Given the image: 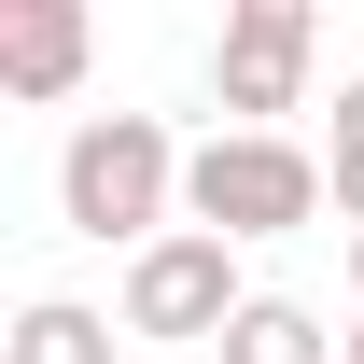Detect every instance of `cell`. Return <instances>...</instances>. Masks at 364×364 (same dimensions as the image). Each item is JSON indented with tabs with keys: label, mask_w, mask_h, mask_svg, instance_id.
<instances>
[{
	"label": "cell",
	"mask_w": 364,
	"mask_h": 364,
	"mask_svg": "<svg viewBox=\"0 0 364 364\" xmlns=\"http://www.w3.org/2000/svg\"><path fill=\"white\" fill-rule=\"evenodd\" d=\"M182 168H196V154H182L154 112H85L70 154H56V210H70V238H98V252L140 267V252L168 238V210H182Z\"/></svg>",
	"instance_id": "6da1fadb"
},
{
	"label": "cell",
	"mask_w": 364,
	"mask_h": 364,
	"mask_svg": "<svg viewBox=\"0 0 364 364\" xmlns=\"http://www.w3.org/2000/svg\"><path fill=\"white\" fill-rule=\"evenodd\" d=\"M322 182H336V225L364 238V70L336 85V154H322Z\"/></svg>",
	"instance_id": "ba28073f"
},
{
	"label": "cell",
	"mask_w": 364,
	"mask_h": 364,
	"mask_svg": "<svg viewBox=\"0 0 364 364\" xmlns=\"http://www.w3.org/2000/svg\"><path fill=\"white\" fill-rule=\"evenodd\" d=\"M85 56H98L85 0H28V14H0V98H70Z\"/></svg>",
	"instance_id": "5b68a950"
},
{
	"label": "cell",
	"mask_w": 364,
	"mask_h": 364,
	"mask_svg": "<svg viewBox=\"0 0 364 364\" xmlns=\"http://www.w3.org/2000/svg\"><path fill=\"white\" fill-rule=\"evenodd\" d=\"M336 210V182H322V154L294 127L252 140V127H210L196 140V168H182V225H210V238H294Z\"/></svg>",
	"instance_id": "7a4b0ae2"
},
{
	"label": "cell",
	"mask_w": 364,
	"mask_h": 364,
	"mask_svg": "<svg viewBox=\"0 0 364 364\" xmlns=\"http://www.w3.org/2000/svg\"><path fill=\"white\" fill-rule=\"evenodd\" d=\"M309 56H322L309 0H238L225 43H210V98H225L252 140H280V112H309Z\"/></svg>",
	"instance_id": "3957f363"
},
{
	"label": "cell",
	"mask_w": 364,
	"mask_h": 364,
	"mask_svg": "<svg viewBox=\"0 0 364 364\" xmlns=\"http://www.w3.org/2000/svg\"><path fill=\"white\" fill-rule=\"evenodd\" d=\"M350 294H364V238H350Z\"/></svg>",
	"instance_id": "30bf717a"
},
{
	"label": "cell",
	"mask_w": 364,
	"mask_h": 364,
	"mask_svg": "<svg viewBox=\"0 0 364 364\" xmlns=\"http://www.w3.org/2000/svg\"><path fill=\"white\" fill-rule=\"evenodd\" d=\"M0 364H112V322H98L85 294H28L14 336H0Z\"/></svg>",
	"instance_id": "8992f818"
},
{
	"label": "cell",
	"mask_w": 364,
	"mask_h": 364,
	"mask_svg": "<svg viewBox=\"0 0 364 364\" xmlns=\"http://www.w3.org/2000/svg\"><path fill=\"white\" fill-rule=\"evenodd\" d=\"M336 364H364V309H350V336H336Z\"/></svg>",
	"instance_id": "9c48e42d"
},
{
	"label": "cell",
	"mask_w": 364,
	"mask_h": 364,
	"mask_svg": "<svg viewBox=\"0 0 364 364\" xmlns=\"http://www.w3.org/2000/svg\"><path fill=\"white\" fill-rule=\"evenodd\" d=\"M225 364H336V336H322L294 294H252V309L225 322Z\"/></svg>",
	"instance_id": "52a82bcc"
},
{
	"label": "cell",
	"mask_w": 364,
	"mask_h": 364,
	"mask_svg": "<svg viewBox=\"0 0 364 364\" xmlns=\"http://www.w3.org/2000/svg\"><path fill=\"white\" fill-rule=\"evenodd\" d=\"M238 309H252V280H238V238H210V225H168V238L127 267V336H154V350L225 336Z\"/></svg>",
	"instance_id": "277c9868"
}]
</instances>
